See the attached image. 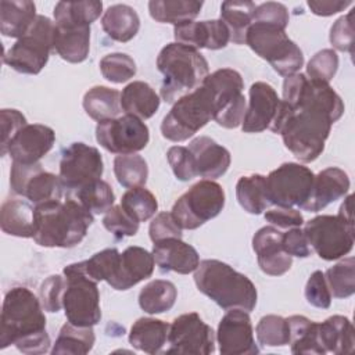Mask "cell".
I'll use <instances>...</instances> for the list:
<instances>
[{
    "instance_id": "6da1fadb",
    "label": "cell",
    "mask_w": 355,
    "mask_h": 355,
    "mask_svg": "<svg viewBox=\"0 0 355 355\" xmlns=\"http://www.w3.org/2000/svg\"><path fill=\"white\" fill-rule=\"evenodd\" d=\"M344 114V103L329 83L297 72L284 78L280 110L270 130L301 162L315 161L324 150L331 125Z\"/></svg>"
},
{
    "instance_id": "7a4b0ae2",
    "label": "cell",
    "mask_w": 355,
    "mask_h": 355,
    "mask_svg": "<svg viewBox=\"0 0 355 355\" xmlns=\"http://www.w3.org/2000/svg\"><path fill=\"white\" fill-rule=\"evenodd\" d=\"M0 348L14 344L26 355L46 354L50 336L46 331V316L40 300L26 287L7 291L0 320Z\"/></svg>"
},
{
    "instance_id": "3957f363",
    "label": "cell",
    "mask_w": 355,
    "mask_h": 355,
    "mask_svg": "<svg viewBox=\"0 0 355 355\" xmlns=\"http://www.w3.org/2000/svg\"><path fill=\"white\" fill-rule=\"evenodd\" d=\"M94 218L76 198L35 205L33 240L42 247L71 248L86 236Z\"/></svg>"
},
{
    "instance_id": "277c9868",
    "label": "cell",
    "mask_w": 355,
    "mask_h": 355,
    "mask_svg": "<svg viewBox=\"0 0 355 355\" xmlns=\"http://www.w3.org/2000/svg\"><path fill=\"white\" fill-rule=\"evenodd\" d=\"M194 283L200 293L225 311L251 312L258 300L255 284L230 265L218 259L200 261L194 270Z\"/></svg>"
},
{
    "instance_id": "5b68a950",
    "label": "cell",
    "mask_w": 355,
    "mask_h": 355,
    "mask_svg": "<svg viewBox=\"0 0 355 355\" xmlns=\"http://www.w3.org/2000/svg\"><path fill=\"white\" fill-rule=\"evenodd\" d=\"M157 68L164 76L161 98L169 104L200 87L209 73L208 61L198 50L176 42L161 49Z\"/></svg>"
},
{
    "instance_id": "8992f818",
    "label": "cell",
    "mask_w": 355,
    "mask_h": 355,
    "mask_svg": "<svg viewBox=\"0 0 355 355\" xmlns=\"http://www.w3.org/2000/svg\"><path fill=\"white\" fill-rule=\"evenodd\" d=\"M245 44L284 78L297 73L304 65L302 50L279 25L252 22L245 35Z\"/></svg>"
},
{
    "instance_id": "52a82bcc",
    "label": "cell",
    "mask_w": 355,
    "mask_h": 355,
    "mask_svg": "<svg viewBox=\"0 0 355 355\" xmlns=\"http://www.w3.org/2000/svg\"><path fill=\"white\" fill-rule=\"evenodd\" d=\"M55 24L46 15H37L31 29L3 54V62L19 73L37 75L54 51Z\"/></svg>"
},
{
    "instance_id": "ba28073f",
    "label": "cell",
    "mask_w": 355,
    "mask_h": 355,
    "mask_svg": "<svg viewBox=\"0 0 355 355\" xmlns=\"http://www.w3.org/2000/svg\"><path fill=\"white\" fill-rule=\"evenodd\" d=\"M214 116V100L204 85L173 103L161 122V133L171 141H186Z\"/></svg>"
},
{
    "instance_id": "9c48e42d",
    "label": "cell",
    "mask_w": 355,
    "mask_h": 355,
    "mask_svg": "<svg viewBox=\"0 0 355 355\" xmlns=\"http://www.w3.org/2000/svg\"><path fill=\"white\" fill-rule=\"evenodd\" d=\"M62 275L67 280L62 297L67 320L80 327L97 324L101 320L97 282L86 275L82 261L65 266Z\"/></svg>"
},
{
    "instance_id": "30bf717a",
    "label": "cell",
    "mask_w": 355,
    "mask_h": 355,
    "mask_svg": "<svg viewBox=\"0 0 355 355\" xmlns=\"http://www.w3.org/2000/svg\"><path fill=\"white\" fill-rule=\"evenodd\" d=\"M225 207V191L214 180L202 179L183 193L172 207V216L182 229L194 230L218 216Z\"/></svg>"
},
{
    "instance_id": "8fae6325",
    "label": "cell",
    "mask_w": 355,
    "mask_h": 355,
    "mask_svg": "<svg viewBox=\"0 0 355 355\" xmlns=\"http://www.w3.org/2000/svg\"><path fill=\"white\" fill-rule=\"evenodd\" d=\"M202 85L207 86L212 94V119L226 129H234L241 125L247 107L243 94L244 82L241 75L236 69L220 68L208 73Z\"/></svg>"
},
{
    "instance_id": "7c38bea8",
    "label": "cell",
    "mask_w": 355,
    "mask_h": 355,
    "mask_svg": "<svg viewBox=\"0 0 355 355\" xmlns=\"http://www.w3.org/2000/svg\"><path fill=\"white\" fill-rule=\"evenodd\" d=\"M311 248L324 261H336L351 252L355 241L354 220L337 215H318L304 226Z\"/></svg>"
},
{
    "instance_id": "4fadbf2b",
    "label": "cell",
    "mask_w": 355,
    "mask_h": 355,
    "mask_svg": "<svg viewBox=\"0 0 355 355\" xmlns=\"http://www.w3.org/2000/svg\"><path fill=\"white\" fill-rule=\"evenodd\" d=\"M313 178V172L305 165L297 162L282 164L265 176L270 205L301 208L309 197Z\"/></svg>"
},
{
    "instance_id": "5bb4252c",
    "label": "cell",
    "mask_w": 355,
    "mask_h": 355,
    "mask_svg": "<svg viewBox=\"0 0 355 355\" xmlns=\"http://www.w3.org/2000/svg\"><path fill=\"white\" fill-rule=\"evenodd\" d=\"M96 140L112 154H136L148 144L150 130L140 118L125 114L98 122L96 126Z\"/></svg>"
},
{
    "instance_id": "9a60e30c",
    "label": "cell",
    "mask_w": 355,
    "mask_h": 355,
    "mask_svg": "<svg viewBox=\"0 0 355 355\" xmlns=\"http://www.w3.org/2000/svg\"><path fill=\"white\" fill-rule=\"evenodd\" d=\"M10 187L14 194L25 197L33 207L61 200L64 190L60 176L44 171L40 162H12L10 171Z\"/></svg>"
},
{
    "instance_id": "2e32d148",
    "label": "cell",
    "mask_w": 355,
    "mask_h": 355,
    "mask_svg": "<svg viewBox=\"0 0 355 355\" xmlns=\"http://www.w3.org/2000/svg\"><path fill=\"white\" fill-rule=\"evenodd\" d=\"M103 172V157L96 147L75 141L64 150L58 173L64 189L76 191L92 182L101 179Z\"/></svg>"
},
{
    "instance_id": "e0dca14e",
    "label": "cell",
    "mask_w": 355,
    "mask_h": 355,
    "mask_svg": "<svg viewBox=\"0 0 355 355\" xmlns=\"http://www.w3.org/2000/svg\"><path fill=\"white\" fill-rule=\"evenodd\" d=\"M168 343L165 354L209 355L215 351V333L197 312H189L169 324Z\"/></svg>"
},
{
    "instance_id": "ac0fdd59",
    "label": "cell",
    "mask_w": 355,
    "mask_h": 355,
    "mask_svg": "<svg viewBox=\"0 0 355 355\" xmlns=\"http://www.w3.org/2000/svg\"><path fill=\"white\" fill-rule=\"evenodd\" d=\"M216 340L222 355H252L259 352L251 318L243 309H230L220 319Z\"/></svg>"
},
{
    "instance_id": "d6986e66",
    "label": "cell",
    "mask_w": 355,
    "mask_h": 355,
    "mask_svg": "<svg viewBox=\"0 0 355 355\" xmlns=\"http://www.w3.org/2000/svg\"><path fill=\"white\" fill-rule=\"evenodd\" d=\"M280 103L282 100L269 83H252L250 87V101L241 122V130L244 133H259L270 129L277 118Z\"/></svg>"
},
{
    "instance_id": "ffe728a7",
    "label": "cell",
    "mask_w": 355,
    "mask_h": 355,
    "mask_svg": "<svg viewBox=\"0 0 355 355\" xmlns=\"http://www.w3.org/2000/svg\"><path fill=\"white\" fill-rule=\"evenodd\" d=\"M55 133L42 123H26L18 130L7 147L12 162L36 164L54 146Z\"/></svg>"
},
{
    "instance_id": "44dd1931",
    "label": "cell",
    "mask_w": 355,
    "mask_h": 355,
    "mask_svg": "<svg viewBox=\"0 0 355 355\" xmlns=\"http://www.w3.org/2000/svg\"><path fill=\"white\" fill-rule=\"evenodd\" d=\"M173 37L176 43L207 50H219L227 46L230 35L222 19L190 21L173 26Z\"/></svg>"
},
{
    "instance_id": "7402d4cb",
    "label": "cell",
    "mask_w": 355,
    "mask_h": 355,
    "mask_svg": "<svg viewBox=\"0 0 355 355\" xmlns=\"http://www.w3.org/2000/svg\"><path fill=\"white\" fill-rule=\"evenodd\" d=\"M252 250L259 269L269 276H282L293 265V257L283 250L282 232L275 226H263L254 234Z\"/></svg>"
},
{
    "instance_id": "603a6c76",
    "label": "cell",
    "mask_w": 355,
    "mask_h": 355,
    "mask_svg": "<svg viewBox=\"0 0 355 355\" xmlns=\"http://www.w3.org/2000/svg\"><path fill=\"white\" fill-rule=\"evenodd\" d=\"M155 261L151 252L139 245H130L119 255L114 277L108 284L118 291L129 290L137 283L148 279L154 272Z\"/></svg>"
},
{
    "instance_id": "cb8c5ba5",
    "label": "cell",
    "mask_w": 355,
    "mask_h": 355,
    "mask_svg": "<svg viewBox=\"0 0 355 355\" xmlns=\"http://www.w3.org/2000/svg\"><path fill=\"white\" fill-rule=\"evenodd\" d=\"M151 254L162 273L176 272L180 275H189L200 265V255L197 250L182 241V239L172 237L155 241L153 244Z\"/></svg>"
},
{
    "instance_id": "d4e9b609",
    "label": "cell",
    "mask_w": 355,
    "mask_h": 355,
    "mask_svg": "<svg viewBox=\"0 0 355 355\" xmlns=\"http://www.w3.org/2000/svg\"><path fill=\"white\" fill-rule=\"evenodd\" d=\"M349 190V178L347 172L337 166H329L313 178L312 189L308 200L301 209L318 212L329 204L344 197Z\"/></svg>"
},
{
    "instance_id": "484cf974",
    "label": "cell",
    "mask_w": 355,
    "mask_h": 355,
    "mask_svg": "<svg viewBox=\"0 0 355 355\" xmlns=\"http://www.w3.org/2000/svg\"><path fill=\"white\" fill-rule=\"evenodd\" d=\"M194 158L197 176L204 179H218L226 173L230 166L232 157L226 147L218 144L208 136L193 139L187 147Z\"/></svg>"
},
{
    "instance_id": "4316f807",
    "label": "cell",
    "mask_w": 355,
    "mask_h": 355,
    "mask_svg": "<svg viewBox=\"0 0 355 355\" xmlns=\"http://www.w3.org/2000/svg\"><path fill=\"white\" fill-rule=\"evenodd\" d=\"M0 226L6 234L15 237H33L35 207L31 201L11 197L0 208Z\"/></svg>"
},
{
    "instance_id": "83f0119b",
    "label": "cell",
    "mask_w": 355,
    "mask_h": 355,
    "mask_svg": "<svg viewBox=\"0 0 355 355\" xmlns=\"http://www.w3.org/2000/svg\"><path fill=\"white\" fill-rule=\"evenodd\" d=\"M354 326L347 316L333 315L318 323V337L324 352L336 355L349 354L354 351Z\"/></svg>"
},
{
    "instance_id": "f1b7e54d",
    "label": "cell",
    "mask_w": 355,
    "mask_h": 355,
    "mask_svg": "<svg viewBox=\"0 0 355 355\" xmlns=\"http://www.w3.org/2000/svg\"><path fill=\"white\" fill-rule=\"evenodd\" d=\"M36 6L29 0H1L0 1V32L3 36L19 39L35 22Z\"/></svg>"
},
{
    "instance_id": "f546056e",
    "label": "cell",
    "mask_w": 355,
    "mask_h": 355,
    "mask_svg": "<svg viewBox=\"0 0 355 355\" xmlns=\"http://www.w3.org/2000/svg\"><path fill=\"white\" fill-rule=\"evenodd\" d=\"M54 51L67 62L85 61L90 51V26L55 25Z\"/></svg>"
},
{
    "instance_id": "4dcf8cb0",
    "label": "cell",
    "mask_w": 355,
    "mask_h": 355,
    "mask_svg": "<svg viewBox=\"0 0 355 355\" xmlns=\"http://www.w3.org/2000/svg\"><path fill=\"white\" fill-rule=\"evenodd\" d=\"M169 324L155 318L137 319L129 331V344L146 354H159L168 341Z\"/></svg>"
},
{
    "instance_id": "1f68e13d",
    "label": "cell",
    "mask_w": 355,
    "mask_h": 355,
    "mask_svg": "<svg viewBox=\"0 0 355 355\" xmlns=\"http://www.w3.org/2000/svg\"><path fill=\"white\" fill-rule=\"evenodd\" d=\"M161 98L155 90L143 80H133L121 93V108L125 114L143 119L151 118L159 108Z\"/></svg>"
},
{
    "instance_id": "d6a6232c",
    "label": "cell",
    "mask_w": 355,
    "mask_h": 355,
    "mask_svg": "<svg viewBox=\"0 0 355 355\" xmlns=\"http://www.w3.org/2000/svg\"><path fill=\"white\" fill-rule=\"evenodd\" d=\"M103 31L115 42L132 40L140 29V18L136 10L128 4H112L101 17Z\"/></svg>"
},
{
    "instance_id": "836d02e7",
    "label": "cell",
    "mask_w": 355,
    "mask_h": 355,
    "mask_svg": "<svg viewBox=\"0 0 355 355\" xmlns=\"http://www.w3.org/2000/svg\"><path fill=\"white\" fill-rule=\"evenodd\" d=\"M204 3L198 0H151L148 11L153 19L161 24L180 25L194 21Z\"/></svg>"
},
{
    "instance_id": "e575fe53",
    "label": "cell",
    "mask_w": 355,
    "mask_h": 355,
    "mask_svg": "<svg viewBox=\"0 0 355 355\" xmlns=\"http://www.w3.org/2000/svg\"><path fill=\"white\" fill-rule=\"evenodd\" d=\"M103 12V3L97 0L58 1L54 7L57 26H90Z\"/></svg>"
},
{
    "instance_id": "d590c367",
    "label": "cell",
    "mask_w": 355,
    "mask_h": 355,
    "mask_svg": "<svg viewBox=\"0 0 355 355\" xmlns=\"http://www.w3.org/2000/svg\"><path fill=\"white\" fill-rule=\"evenodd\" d=\"M257 4L250 0H227L220 4V19L229 29L230 42L244 44Z\"/></svg>"
},
{
    "instance_id": "8d00e7d4",
    "label": "cell",
    "mask_w": 355,
    "mask_h": 355,
    "mask_svg": "<svg viewBox=\"0 0 355 355\" xmlns=\"http://www.w3.org/2000/svg\"><path fill=\"white\" fill-rule=\"evenodd\" d=\"M82 105L86 114L97 122L114 119L122 111L121 93L107 86H94L85 93Z\"/></svg>"
},
{
    "instance_id": "74e56055",
    "label": "cell",
    "mask_w": 355,
    "mask_h": 355,
    "mask_svg": "<svg viewBox=\"0 0 355 355\" xmlns=\"http://www.w3.org/2000/svg\"><path fill=\"white\" fill-rule=\"evenodd\" d=\"M236 198L240 207L248 214H262L270 205L266 194L265 176L259 173L241 176L236 183Z\"/></svg>"
},
{
    "instance_id": "f35d334b",
    "label": "cell",
    "mask_w": 355,
    "mask_h": 355,
    "mask_svg": "<svg viewBox=\"0 0 355 355\" xmlns=\"http://www.w3.org/2000/svg\"><path fill=\"white\" fill-rule=\"evenodd\" d=\"M290 329V341L293 354H326L318 337V323L302 315L287 318Z\"/></svg>"
},
{
    "instance_id": "ab89813d",
    "label": "cell",
    "mask_w": 355,
    "mask_h": 355,
    "mask_svg": "<svg viewBox=\"0 0 355 355\" xmlns=\"http://www.w3.org/2000/svg\"><path fill=\"white\" fill-rule=\"evenodd\" d=\"M96 341L93 326L80 327L72 323H65L51 348L53 355H85L92 351Z\"/></svg>"
},
{
    "instance_id": "60d3db41",
    "label": "cell",
    "mask_w": 355,
    "mask_h": 355,
    "mask_svg": "<svg viewBox=\"0 0 355 355\" xmlns=\"http://www.w3.org/2000/svg\"><path fill=\"white\" fill-rule=\"evenodd\" d=\"M178 290L176 286L169 280L157 279L147 283L139 293L140 308L150 313H162L171 311L176 302Z\"/></svg>"
},
{
    "instance_id": "b9f144b4",
    "label": "cell",
    "mask_w": 355,
    "mask_h": 355,
    "mask_svg": "<svg viewBox=\"0 0 355 355\" xmlns=\"http://www.w3.org/2000/svg\"><path fill=\"white\" fill-rule=\"evenodd\" d=\"M114 175L122 187L144 186L148 178V166L139 154L116 155L114 159Z\"/></svg>"
},
{
    "instance_id": "7bdbcfd3",
    "label": "cell",
    "mask_w": 355,
    "mask_h": 355,
    "mask_svg": "<svg viewBox=\"0 0 355 355\" xmlns=\"http://www.w3.org/2000/svg\"><path fill=\"white\" fill-rule=\"evenodd\" d=\"M330 294L336 298H348L355 293V259L344 258L324 272Z\"/></svg>"
},
{
    "instance_id": "ee69618b",
    "label": "cell",
    "mask_w": 355,
    "mask_h": 355,
    "mask_svg": "<svg viewBox=\"0 0 355 355\" xmlns=\"http://www.w3.org/2000/svg\"><path fill=\"white\" fill-rule=\"evenodd\" d=\"M121 207L140 223L155 215L158 209V201L148 189L144 186H137L123 193L121 198Z\"/></svg>"
},
{
    "instance_id": "f6af8a7d",
    "label": "cell",
    "mask_w": 355,
    "mask_h": 355,
    "mask_svg": "<svg viewBox=\"0 0 355 355\" xmlns=\"http://www.w3.org/2000/svg\"><path fill=\"white\" fill-rule=\"evenodd\" d=\"M75 198L92 214H105L115 202L112 187L105 180H94L75 191Z\"/></svg>"
},
{
    "instance_id": "bcb514c9",
    "label": "cell",
    "mask_w": 355,
    "mask_h": 355,
    "mask_svg": "<svg viewBox=\"0 0 355 355\" xmlns=\"http://www.w3.org/2000/svg\"><path fill=\"white\" fill-rule=\"evenodd\" d=\"M257 340L265 347H284L290 341L287 319L279 315L262 316L255 327Z\"/></svg>"
},
{
    "instance_id": "7dc6e473",
    "label": "cell",
    "mask_w": 355,
    "mask_h": 355,
    "mask_svg": "<svg viewBox=\"0 0 355 355\" xmlns=\"http://www.w3.org/2000/svg\"><path fill=\"white\" fill-rule=\"evenodd\" d=\"M100 71L111 83H125L136 75L135 60L125 53H111L100 60Z\"/></svg>"
},
{
    "instance_id": "c3c4849f",
    "label": "cell",
    "mask_w": 355,
    "mask_h": 355,
    "mask_svg": "<svg viewBox=\"0 0 355 355\" xmlns=\"http://www.w3.org/2000/svg\"><path fill=\"white\" fill-rule=\"evenodd\" d=\"M121 252L116 248H105L96 252L86 261H82L86 275L94 282L105 280L107 283L114 277Z\"/></svg>"
},
{
    "instance_id": "681fc988",
    "label": "cell",
    "mask_w": 355,
    "mask_h": 355,
    "mask_svg": "<svg viewBox=\"0 0 355 355\" xmlns=\"http://www.w3.org/2000/svg\"><path fill=\"white\" fill-rule=\"evenodd\" d=\"M338 69V55L333 49L318 51L306 64V76L313 80L329 83Z\"/></svg>"
},
{
    "instance_id": "f907efd6",
    "label": "cell",
    "mask_w": 355,
    "mask_h": 355,
    "mask_svg": "<svg viewBox=\"0 0 355 355\" xmlns=\"http://www.w3.org/2000/svg\"><path fill=\"white\" fill-rule=\"evenodd\" d=\"M103 226L114 234L116 240L135 236L139 230V222L133 219L122 207L112 205L103 218Z\"/></svg>"
},
{
    "instance_id": "816d5d0a",
    "label": "cell",
    "mask_w": 355,
    "mask_h": 355,
    "mask_svg": "<svg viewBox=\"0 0 355 355\" xmlns=\"http://www.w3.org/2000/svg\"><path fill=\"white\" fill-rule=\"evenodd\" d=\"M67 287L64 275H51L44 279L39 288V300L44 311L54 313L62 308V297Z\"/></svg>"
},
{
    "instance_id": "f5cc1de1",
    "label": "cell",
    "mask_w": 355,
    "mask_h": 355,
    "mask_svg": "<svg viewBox=\"0 0 355 355\" xmlns=\"http://www.w3.org/2000/svg\"><path fill=\"white\" fill-rule=\"evenodd\" d=\"M354 10L348 11L347 15L340 17L330 28L329 40L333 46V50L344 51L352 54L354 51V21H352Z\"/></svg>"
},
{
    "instance_id": "db71d44e",
    "label": "cell",
    "mask_w": 355,
    "mask_h": 355,
    "mask_svg": "<svg viewBox=\"0 0 355 355\" xmlns=\"http://www.w3.org/2000/svg\"><path fill=\"white\" fill-rule=\"evenodd\" d=\"M166 159L178 180L189 182L197 176L194 158L191 151L187 147H182V146L171 147L166 153Z\"/></svg>"
},
{
    "instance_id": "11a10c76",
    "label": "cell",
    "mask_w": 355,
    "mask_h": 355,
    "mask_svg": "<svg viewBox=\"0 0 355 355\" xmlns=\"http://www.w3.org/2000/svg\"><path fill=\"white\" fill-rule=\"evenodd\" d=\"M305 300L309 305L319 308V309H327L331 304V294L327 287L324 273L322 270H315L306 284H305Z\"/></svg>"
},
{
    "instance_id": "9f6ffc18",
    "label": "cell",
    "mask_w": 355,
    "mask_h": 355,
    "mask_svg": "<svg viewBox=\"0 0 355 355\" xmlns=\"http://www.w3.org/2000/svg\"><path fill=\"white\" fill-rule=\"evenodd\" d=\"M182 227L178 225L171 212H158L148 226V234L153 243L165 239H182Z\"/></svg>"
},
{
    "instance_id": "6f0895ef",
    "label": "cell",
    "mask_w": 355,
    "mask_h": 355,
    "mask_svg": "<svg viewBox=\"0 0 355 355\" xmlns=\"http://www.w3.org/2000/svg\"><path fill=\"white\" fill-rule=\"evenodd\" d=\"M252 22L273 24L286 29L290 22L288 10L284 4L277 1H266L257 4L252 15Z\"/></svg>"
},
{
    "instance_id": "680465c9",
    "label": "cell",
    "mask_w": 355,
    "mask_h": 355,
    "mask_svg": "<svg viewBox=\"0 0 355 355\" xmlns=\"http://www.w3.org/2000/svg\"><path fill=\"white\" fill-rule=\"evenodd\" d=\"M0 125H1V155H6L7 147L12 140V137L18 133L21 128L26 125V118L18 110L3 108L0 111Z\"/></svg>"
},
{
    "instance_id": "91938a15",
    "label": "cell",
    "mask_w": 355,
    "mask_h": 355,
    "mask_svg": "<svg viewBox=\"0 0 355 355\" xmlns=\"http://www.w3.org/2000/svg\"><path fill=\"white\" fill-rule=\"evenodd\" d=\"M265 219L272 226L277 229H291V227H301L304 225L302 214L290 207H275L265 212Z\"/></svg>"
},
{
    "instance_id": "94428289",
    "label": "cell",
    "mask_w": 355,
    "mask_h": 355,
    "mask_svg": "<svg viewBox=\"0 0 355 355\" xmlns=\"http://www.w3.org/2000/svg\"><path fill=\"white\" fill-rule=\"evenodd\" d=\"M282 245L283 250L291 257L306 258L312 252V248L308 244L306 236L301 227H291L286 233H282Z\"/></svg>"
},
{
    "instance_id": "6125c7cd",
    "label": "cell",
    "mask_w": 355,
    "mask_h": 355,
    "mask_svg": "<svg viewBox=\"0 0 355 355\" xmlns=\"http://www.w3.org/2000/svg\"><path fill=\"white\" fill-rule=\"evenodd\" d=\"M351 4H352V1H349V0H347V1H343V0H326V1L309 0L308 1V7L311 8V11L319 17H330L333 14L344 11Z\"/></svg>"
},
{
    "instance_id": "be15d7a7",
    "label": "cell",
    "mask_w": 355,
    "mask_h": 355,
    "mask_svg": "<svg viewBox=\"0 0 355 355\" xmlns=\"http://www.w3.org/2000/svg\"><path fill=\"white\" fill-rule=\"evenodd\" d=\"M338 215L345 218L347 220H354L352 218V196H347L345 200L343 201V204L340 205V209H338Z\"/></svg>"
}]
</instances>
